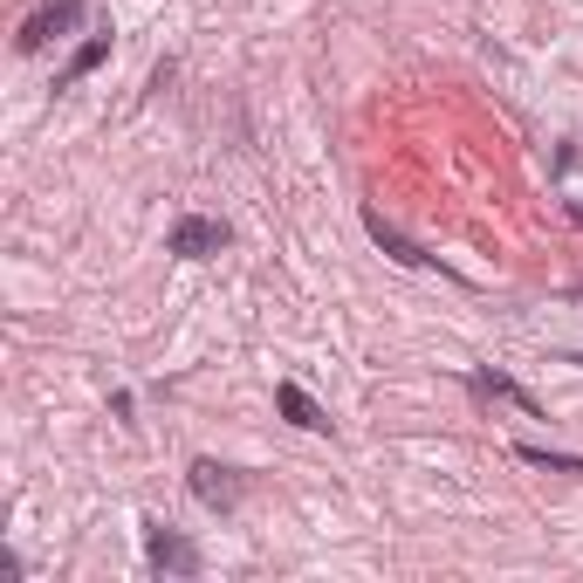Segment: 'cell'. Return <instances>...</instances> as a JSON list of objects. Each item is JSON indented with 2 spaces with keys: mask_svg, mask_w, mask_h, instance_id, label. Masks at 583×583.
<instances>
[{
  "mask_svg": "<svg viewBox=\"0 0 583 583\" xmlns=\"http://www.w3.org/2000/svg\"><path fill=\"white\" fill-rule=\"evenodd\" d=\"M75 28H83V0H42V8L21 21V56H35V48L62 42V35H75Z\"/></svg>",
  "mask_w": 583,
  "mask_h": 583,
  "instance_id": "1",
  "label": "cell"
},
{
  "mask_svg": "<svg viewBox=\"0 0 583 583\" xmlns=\"http://www.w3.org/2000/svg\"><path fill=\"white\" fill-rule=\"evenodd\" d=\"M144 556H151V570H165V576H199V549L165 522H144Z\"/></svg>",
  "mask_w": 583,
  "mask_h": 583,
  "instance_id": "2",
  "label": "cell"
},
{
  "mask_svg": "<svg viewBox=\"0 0 583 583\" xmlns=\"http://www.w3.org/2000/svg\"><path fill=\"white\" fill-rule=\"evenodd\" d=\"M193 494L207 501L213 515H234V509H241V494H247V480H241V467H220V460H193Z\"/></svg>",
  "mask_w": 583,
  "mask_h": 583,
  "instance_id": "3",
  "label": "cell"
},
{
  "mask_svg": "<svg viewBox=\"0 0 583 583\" xmlns=\"http://www.w3.org/2000/svg\"><path fill=\"white\" fill-rule=\"evenodd\" d=\"M220 247H226V220H199V213L172 220V255L179 261H207V255H220Z\"/></svg>",
  "mask_w": 583,
  "mask_h": 583,
  "instance_id": "4",
  "label": "cell"
},
{
  "mask_svg": "<svg viewBox=\"0 0 583 583\" xmlns=\"http://www.w3.org/2000/svg\"><path fill=\"white\" fill-rule=\"evenodd\" d=\"M364 226H371V241H377V247H385V255H392L398 268H440V255H425V247H419L412 234H398V226H392L385 213H377V207L364 213Z\"/></svg>",
  "mask_w": 583,
  "mask_h": 583,
  "instance_id": "5",
  "label": "cell"
},
{
  "mask_svg": "<svg viewBox=\"0 0 583 583\" xmlns=\"http://www.w3.org/2000/svg\"><path fill=\"white\" fill-rule=\"evenodd\" d=\"M275 405H282V419H289V425H302V433H329V425H337L310 392L295 385V377H282V385H275Z\"/></svg>",
  "mask_w": 583,
  "mask_h": 583,
  "instance_id": "6",
  "label": "cell"
},
{
  "mask_svg": "<svg viewBox=\"0 0 583 583\" xmlns=\"http://www.w3.org/2000/svg\"><path fill=\"white\" fill-rule=\"evenodd\" d=\"M467 385H474L480 398H509V405H522V412H528V419H543V405H536V392H522V385H515V377H501V371H474V377H467Z\"/></svg>",
  "mask_w": 583,
  "mask_h": 583,
  "instance_id": "7",
  "label": "cell"
},
{
  "mask_svg": "<svg viewBox=\"0 0 583 583\" xmlns=\"http://www.w3.org/2000/svg\"><path fill=\"white\" fill-rule=\"evenodd\" d=\"M515 460H522V467H543V474H570V480H583V460H576V453H549V446H536V440H522V446H515Z\"/></svg>",
  "mask_w": 583,
  "mask_h": 583,
  "instance_id": "8",
  "label": "cell"
},
{
  "mask_svg": "<svg viewBox=\"0 0 583 583\" xmlns=\"http://www.w3.org/2000/svg\"><path fill=\"white\" fill-rule=\"evenodd\" d=\"M104 56H110V35H90V42H83V48H75V56L62 62V75H56V90H69V83H83V75H90L96 62H104Z\"/></svg>",
  "mask_w": 583,
  "mask_h": 583,
  "instance_id": "9",
  "label": "cell"
},
{
  "mask_svg": "<svg viewBox=\"0 0 583 583\" xmlns=\"http://www.w3.org/2000/svg\"><path fill=\"white\" fill-rule=\"evenodd\" d=\"M570 220H576V226H583V199H576V207H570Z\"/></svg>",
  "mask_w": 583,
  "mask_h": 583,
  "instance_id": "10",
  "label": "cell"
},
{
  "mask_svg": "<svg viewBox=\"0 0 583 583\" xmlns=\"http://www.w3.org/2000/svg\"><path fill=\"white\" fill-rule=\"evenodd\" d=\"M570 295H576V302H583V289H570Z\"/></svg>",
  "mask_w": 583,
  "mask_h": 583,
  "instance_id": "11",
  "label": "cell"
}]
</instances>
